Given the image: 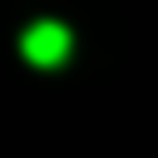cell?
Wrapping results in <instances>:
<instances>
[{"label":"cell","instance_id":"6da1fadb","mask_svg":"<svg viewBox=\"0 0 158 158\" xmlns=\"http://www.w3.org/2000/svg\"><path fill=\"white\" fill-rule=\"evenodd\" d=\"M64 54H69V30H64V25H54V20L30 25V35H25V59H35V64H64Z\"/></svg>","mask_w":158,"mask_h":158}]
</instances>
